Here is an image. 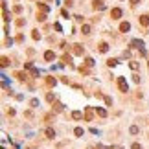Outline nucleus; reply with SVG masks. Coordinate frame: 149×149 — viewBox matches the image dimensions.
<instances>
[{
	"label": "nucleus",
	"mask_w": 149,
	"mask_h": 149,
	"mask_svg": "<svg viewBox=\"0 0 149 149\" xmlns=\"http://www.w3.org/2000/svg\"><path fill=\"white\" fill-rule=\"evenodd\" d=\"M129 66H131V68H133V70H138V63H134V61H133L131 64H129Z\"/></svg>",
	"instance_id": "29"
},
{
	"label": "nucleus",
	"mask_w": 149,
	"mask_h": 149,
	"mask_svg": "<svg viewBox=\"0 0 149 149\" xmlns=\"http://www.w3.org/2000/svg\"><path fill=\"white\" fill-rule=\"evenodd\" d=\"M81 33L83 35H88V33H90V26H88V24H83L81 26Z\"/></svg>",
	"instance_id": "10"
},
{
	"label": "nucleus",
	"mask_w": 149,
	"mask_h": 149,
	"mask_svg": "<svg viewBox=\"0 0 149 149\" xmlns=\"http://www.w3.org/2000/svg\"><path fill=\"white\" fill-rule=\"evenodd\" d=\"M131 149H142V146H140V144H133Z\"/></svg>",
	"instance_id": "32"
},
{
	"label": "nucleus",
	"mask_w": 149,
	"mask_h": 149,
	"mask_svg": "<svg viewBox=\"0 0 149 149\" xmlns=\"http://www.w3.org/2000/svg\"><path fill=\"white\" fill-rule=\"evenodd\" d=\"M149 24V17L147 15H142L140 17V26H147Z\"/></svg>",
	"instance_id": "9"
},
{
	"label": "nucleus",
	"mask_w": 149,
	"mask_h": 149,
	"mask_svg": "<svg viewBox=\"0 0 149 149\" xmlns=\"http://www.w3.org/2000/svg\"><path fill=\"white\" fill-rule=\"evenodd\" d=\"M147 66H149V61H147Z\"/></svg>",
	"instance_id": "37"
},
{
	"label": "nucleus",
	"mask_w": 149,
	"mask_h": 149,
	"mask_svg": "<svg viewBox=\"0 0 149 149\" xmlns=\"http://www.w3.org/2000/svg\"><path fill=\"white\" fill-rule=\"evenodd\" d=\"M85 64H87V66H94V59H92V57H87L85 59Z\"/></svg>",
	"instance_id": "17"
},
{
	"label": "nucleus",
	"mask_w": 149,
	"mask_h": 149,
	"mask_svg": "<svg viewBox=\"0 0 149 149\" xmlns=\"http://www.w3.org/2000/svg\"><path fill=\"white\" fill-rule=\"evenodd\" d=\"M7 64H9V59H7V57H2V66H4V68H6V66H7Z\"/></svg>",
	"instance_id": "27"
},
{
	"label": "nucleus",
	"mask_w": 149,
	"mask_h": 149,
	"mask_svg": "<svg viewBox=\"0 0 149 149\" xmlns=\"http://www.w3.org/2000/svg\"><path fill=\"white\" fill-rule=\"evenodd\" d=\"M37 20H39V22H44V20H46V13H41V15H37Z\"/></svg>",
	"instance_id": "22"
},
{
	"label": "nucleus",
	"mask_w": 149,
	"mask_h": 149,
	"mask_svg": "<svg viewBox=\"0 0 149 149\" xmlns=\"http://www.w3.org/2000/svg\"><path fill=\"white\" fill-rule=\"evenodd\" d=\"M46 99H48V101H50V103H52V101L55 99V96L52 94V92H48V94H46Z\"/></svg>",
	"instance_id": "23"
},
{
	"label": "nucleus",
	"mask_w": 149,
	"mask_h": 149,
	"mask_svg": "<svg viewBox=\"0 0 149 149\" xmlns=\"http://www.w3.org/2000/svg\"><path fill=\"white\" fill-rule=\"evenodd\" d=\"M96 112H98V116H101V118H105V116H107V110H105V109H101V107H98Z\"/></svg>",
	"instance_id": "12"
},
{
	"label": "nucleus",
	"mask_w": 149,
	"mask_h": 149,
	"mask_svg": "<svg viewBox=\"0 0 149 149\" xmlns=\"http://www.w3.org/2000/svg\"><path fill=\"white\" fill-rule=\"evenodd\" d=\"M103 99H105V103H107V105H112V98H110V96H105Z\"/></svg>",
	"instance_id": "26"
},
{
	"label": "nucleus",
	"mask_w": 149,
	"mask_h": 149,
	"mask_svg": "<svg viewBox=\"0 0 149 149\" xmlns=\"http://www.w3.org/2000/svg\"><path fill=\"white\" fill-rule=\"evenodd\" d=\"M63 63H68V64H70V63H72V57L64 53V55H63Z\"/></svg>",
	"instance_id": "20"
},
{
	"label": "nucleus",
	"mask_w": 149,
	"mask_h": 149,
	"mask_svg": "<svg viewBox=\"0 0 149 149\" xmlns=\"http://www.w3.org/2000/svg\"><path fill=\"white\" fill-rule=\"evenodd\" d=\"M44 133H46V136H48V138H53V136H55V131H53L52 127H48V129H46Z\"/></svg>",
	"instance_id": "13"
},
{
	"label": "nucleus",
	"mask_w": 149,
	"mask_h": 149,
	"mask_svg": "<svg viewBox=\"0 0 149 149\" xmlns=\"http://www.w3.org/2000/svg\"><path fill=\"white\" fill-rule=\"evenodd\" d=\"M72 52L76 53V55H83V46L81 44H74L72 46Z\"/></svg>",
	"instance_id": "5"
},
{
	"label": "nucleus",
	"mask_w": 149,
	"mask_h": 149,
	"mask_svg": "<svg viewBox=\"0 0 149 149\" xmlns=\"http://www.w3.org/2000/svg\"><path fill=\"white\" fill-rule=\"evenodd\" d=\"M129 133H131V134H136L138 133V127H134V125H133V127L129 129Z\"/></svg>",
	"instance_id": "28"
},
{
	"label": "nucleus",
	"mask_w": 149,
	"mask_h": 149,
	"mask_svg": "<svg viewBox=\"0 0 149 149\" xmlns=\"http://www.w3.org/2000/svg\"><path fill=\"white\" fill-rule=\"evenodd\" d=\"M24 24H26V22L22 20V18H18V20H17V26H18V28H20V26H24Z\"/></svg>",
	"instance_id": "30"
},
{
	"label": "nucleus",
	"mask_w": 149,
	"mask_h": 149,
	"mask_svg": "<svg viewBox=\"0 0 149 149\" xmlns=\"http://www.w3.org/2000/svg\"><path fill=\"white\" fill-rule=\"evenodd\" d=\"M15 77H17V79H20V81H24V79H26V74H22V72H17V74H15Z\"/></svg>",
	"instance_id": "19"
},
{
	"label": "nucleus",
	"mask_w": 149,
	"mask_h": 149,
	"mask_svg": "<svg viewBox=\"0 0 149 149\" xmlns=\"http://www.w3.org/2000/svg\"><path fill=\"white\" fill-rule=\"evenodd\" d=\"M39 105V99H31V107H37Z\"/></svg>",
	"instance_id": "34"
},
{
	"label": "nucleus",
	"mask_w": 149,
	"mask_h": 149,
	"mask_svg": "<svg viewBox=\"0 0 149 149\" xmlns=\"http://www.w3.org/2000/svg\"><path fill=\"white\" fill-rule=\"evenodd\" d=\"M92 6H94V9L103 11V9H105V2H103V0H94V4H92Z\"/></svg>",
	"instance_id": "3"
},
{
	"label": "nucleus",
	"mask_w": 149,
	"mask_h": 149,
	"mask_svg": "<svg viewBox=\"0 0 149 149\" xmlns=\"http://www.w3.org/2000/svg\"><path fill=\"white\" fill-rule=\"evenodd\" d=\"M118 87H120V90H122V92H127L129 90V85H127V81H125V77H122V76L118 77Z\"/></svg>",
	"instance_id": "1"
},
{
	"label": "nucleus",
	"mask_w": 149,
	"mask_h": 149,
	"mask_svg": "<svg viewBox=\"0 0 149 149\" xmlns=\"http://www.w3.org/2000/svg\"><path fill=\"white\" fill-rule=\"evenodd\" d=\"M44 59H46V61H53V59H55V53L52 52V50H48V52L44 53Z\"/></svg>",
	"instance_id": "8"
},
{
	"label": "nucleus",
	"mask_w": 149,
	"mask_h": 149,
	"mask_svg": "<svg viewBox=\"0 0 149 149\" xmlns=\"http://www.w3.org/2000/svg\"><path fill=\"white\" fill-rule=\"evenodd\" d=\"M39 9H41V13H48L50 11V6H46V4H39Z\"/></svg>",
	"instance_id": "14"
},
{
	"label": "nucleus",
	"mask_w": 149,
	"mask_h": 149,
	"mask_svg": "<svg viewBox=\"0 0 149 149\" xmlns=\"http://www.w3.org/2000/svg\"><path fill=\"white\" fill-rule=\"evenodd\" d=\"M83 133H85V131H83L81 127H76V129H74V134H76V136H83Z\"/></svg>",
	"instance_id": "16"
},
{
	"label": "nucleus",
	"mask_w": 149,
	"mask_h": 149,
	"mask_svg": "<svg viewBox=\"0 0 149 149\" xmlns=\"http://www.w3.org/2000/svg\"><path fill=\"white\" fill-rule=\"evenodd\" d=\"M107 64H109V66H116V64H118V59H109Z\"/></svg>",
	"instance_id": "21"
},
{
	"label": "nucleus",
	"mask_w": 149,
	"mask_h": 149,
	"mask_svg": "<svg viewBox=\"0 0 149 149\" xmlns=\"http://www.w3.org/2000/svg\"><path fill=\"white\" fill-rule=\"evenodd\" d=\"M53 28H55L57 31H61V24H59V22H55V24H53Z\"/></svg>",
	"instance_id": "33"
},
{
	"label": "nucleus",
	"mask_w": 149,
	"mask_h": 149,
	"mask_svg": "<svg viewBox=\"0 0 149 149\" xmlns=\"http://www.w3.org/2000/svg\"><path fill=\"white\" fill-rule=\"evenodd\" d=\"M72 118L74 120H81L83 118V112H81V110H74V112H72Z\"/></svg>",
	"instance_id": "11"
},
{
	"label": "nucleus",
	"mask_w": 149,
	"mask_h": 149,
	"mask_svg": "<svg viewBox=\"0 0 149 149\" xmlns=\"http://www.w3.org/2000/svg\"><path fill=\"white\" fill-rule=\"evenodd\" d=\"M129 2H131V6H136V4L140 2V0H129Z\"/></svg>",
	"instance_id": "36"
},
{
	"label": "nucleus",
	"mask_w": 149,
	"mask_h": 149,
	"mask_svg": "<svg viewBox=\"0 0 149 149\" xmlns=\"http://www.w3.org/2000/svg\"><path fill=\"white\" fill-rule=\"evenodd\" d=\"M131 46H134V48H144V41H140V39H133L131 41Z\"/></svg>",
	"instance_id": "6"
},
{
	"label": "nucleus",
	"mask_w": 149,
	"mask_h": 149,
	"mask_svg": "<svg viewBox=\"0 0 149 149\" xmlns=\"http://www.w3.org/2000/svg\"><path fill=\"white\" fill-rule=\"evenodd\" d=\"M31 33H33V39H35V41H39V39H41V33H39V31H37V30H33V31H31Z\"/></svg>",
	"instance_id": "25"
},
{
	"label": "nucleus",
	"mask_w": 149,
	"mask_h": 149,
	"mask_svg": "<svg viewBox=\"0 0 149 149\" xmlns=\"http://www.w3.org/2000/svg\"><path fill=\"white\" fill-rule=\"evenodd\" d=\"M122 17V9L120 7H114L112 11H110V18H120Z\"/></svg>",
	"instance_id": "4"
},
{
	"label": "nucleus",
	"mask_w": 149,
	"mask_h": 149,
	"mask_svg": "<svg viewBox=\"0 0 149 149\" xmlns=\"http://www.w3.org/2000/svg\"><path fill=\"white\" fill-rule=\"evenodd\" d=\"M46 83H48V87H55V83H57V81H55L53 77H48V79H46Z\"/></svg>",
	"instance_id": "18"
},
{
	"label": "nucleus",
	"mask_w": 149,
	"mask_h": 149,
	"mask_svg": "<svg viewBox=\"0 0 149 149\" xmlns=\"http://www.w3.org/2000/svg\"><path fill=\"white\" fill-rule=\"evenodd\" d=\"M92 116H94V109H92V107H87L85 109V120L87 122H92Z\"/></svg>",
	"instance_id": "2"
},
{
	"label": "nucleus",
	"mask_w": 149,
	"mask_h": 149,
	"mask_svg": "<svg viewBox=\"0 0 149 149\" xmlns=\"http://www.w3.org/2000/svg\"><path fill=\"white\" fill-rule=\"evenodd\" d=\"M31 74H33L35 77H39V70H37V68H33V70H31Z\"/></svg>",
	"instance_id": "35"
},
{
	"label": "nucleus",
	"mask_w": 149,
	"mask_h": 149,
	"mask_svg": "<svg viewBox=\"0 0 149 149\" xmlns=\"http://www.w3.org/2000/svg\"><path fill=\"white\" fill-rule=\"evenodd\" d=\"M63 109H64V105H63V103H55V110H57V112H61Z\"/></svg>",
	"instance_id": "24"
},
{
	"label": "nucleus",
	"mask_w": 149,
	"mask_h": 149,
	"mask_svg": "<svg viewBox=\"0 0 149 149\" xmlns=\"http://www.w3.org/2000/svg\"><path fill=\"white\" fill-rule=\"evenodd\" d=\"M129 30H131V24H129V22H122V24H120V31H122V33H127Z\"/></svg>",
	"instance_id": "7"
},
{
	"label": "nucleus",
	"mask_w": 149,
	"mask_h": 149,
	"mask_svg": "<svg viewBox=\"0 0 149 149\" xmlns=\"http://www.w3.org/2000/svg\"><path fill=\"white\" fill-rule=\"evenodd\" d=\"M107 50H109V44H107V43H101V44H99V52H101V53H105Z\"/></svg>",
	"instance_id": "15"
},
{
	"label": "nucleus",
	"mask_w": 149,
	"mask_h": 149,
	"mask_svg": "<svg viewBox=\"0 0 149 149\" xmlns=\"http://www.w3.org/2000/svg\"><path fill=\"white\" fill-rule=\"evenodd\" d=\"M13 11H15V13H20L22 7H20V6H15V7H13Z\"/></svg>",
	"instance_id": "31"
}]
</instances>
